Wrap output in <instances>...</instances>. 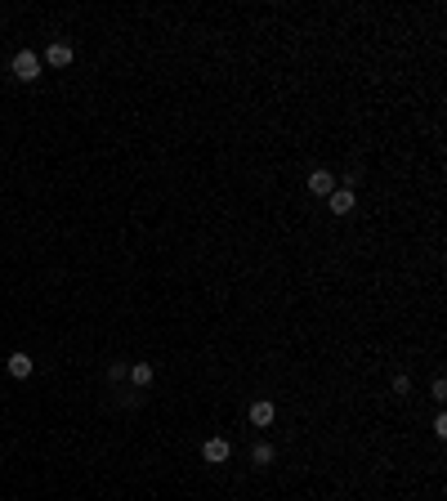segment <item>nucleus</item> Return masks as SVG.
<instances>
[{
    "label": "nucleus",
    "instance_id": "f257e3e1",
    "mask_svg": "<svg viewBox=\"0 0 447 501\" xmlns=\"http://www.w3.org/2000/svg\"><path fill=\"white\" fill-rule=\"evenodd\" d=\"M9 72H14L18 81H36V77H41V54L18 50V54H14V63H9Z\"/></svg>",
    "mask_w": 447,
    "mask_h": 501
},
{
    "label": "nucleus",
    "instance_id": "f03ea898",
    "mask_svg": "<svg viewBox=\"0 0 447 501\" xmlns=\"http://www.w3.org/2000/svg\"><path fill=\"white\" fill-rule=\"evenodd\" d=\"M72 59H76V50L68 41H50V50H45L41 63H50V68H72Z\"/></svg>",
    "mask_w": 447,
    "mask_h": 501
},
{
    "label": "nucleus",
    "instance_id": "7ed1b4c3",
    "mask_svg": "<svg viewBox=\"0 0 447 501\" xmlns=\"http://www.w3.org/2000/svg\"><path fill=\"white\" fill-rule=\"evenodd\" d=\"M309 193L313 197H331L336 193V175H331V170H313L309 175Z\"/></svg>",
    "mask_w": 447,
    "mask_h": 501
},
{
    "label": "nucleus",
    "instance_id": "20e7f679",
    "mask_svg": "<svg viewBox=\"0 0 447 501\" xmlns=\"http://www.w3.org/2000/svg\"><path fill=\"white\" fill-rule=\"evenodd\" d=\"M331 215H354V188H336V193L327 197Z\"/></svg>",
    "mask_w": 447,
    "mask_h": 501
},
{
    "label": "nucleus",
    "instance_id": "39448f33",
    "mask_svg": "<svg viewBox=\"0 0 447 501\" xmlns=\"http://www.w3.org/2000/svg\"><path fill=\"white\" fill-rule=\"evenodd\" d=\"M126 381L135 385V390H144V385H152V363H130V367H126Z\"/></svg>",
    "mask_w": 447,
    "mask_h": 501
},
{
    "label": "nucleus",
    "instance_id": "423d86ee",
    "mask_svg": "<svg viewBox=\"0 0 447 501\" xmlns=\"http://www.w3.org/2000/svg\"><path fill=\"white\" fill-rule=\"evenodd\" d=\"M228 452H233V448H228V439H206V443H202V457L215 461V466H220V461H228Z\"/></svg>",
    "mask_w": 447,
    "mask_h": 501
},
{
    "label": "nucleus",
    "instance_id": "0eeeda50",
    "mask_svg": "<svg viewBox=\"0 0 447 501\" xmlns=\"http://www.w3.org/2000/svg\"><path fill=\"white\" fill-rule=\"evenodd\" d=\"M273 417H278V408H273L269 399H264V403H255V408H251V425H260V430H264V425H273Z\"/></svg>",
    "mask_w": 447,
    "mask_h": 501
},
{
    "label": "nucleus",
    "instance_id": "6e6552de",
    "mask_svg": "<svg viewBox=\"0 0 447 501\" xmlns=\"http://www.w3.org/2000/svg\"><path fill=\"white\" fill-rule=\"evenodd\" d=\"M9 376H14V381H27V376H32V358L27 354H9Z\"/></svg>",
    "mask_w": 447,
    "mask_h": 501
},
{
    "label": "nucleus",
    "instance_id": "1a4fd4ad",
    "mask_svg": "<svg viewBox=\"0 0 447 501\" xmlns=\"http://www.w3.org/2000/svg\"><path fill=\"white\" fill-rule=\"evenodd\" d=\"M273 457H278V452H273L269 443H255V448H251V461H255V466H269Z\"/></svg>",
    "mask_w": 447,
    "mask_h": 501
},
{
    "label": "nucleus",
    "instance_id": "9d476101",
    "mask_svg": "<svg viewBox=\"0 0 447 501\" xmlns=\"http://www.w3.org/2000/svg\"><path fill=\"white\" fill-rule=\"evenodd\" d=\"M126 367H130V363H112V367H108V381H126Z\"/></svg>",
    "mask_w": 447,
    "mask_h": 501
},
{
    "label": "nucleus",
    "instance_id": "9b49d317",
    "mask_svg": "<svg viewBox=\"0 0 447 501\" xmlns=\"http://www.w3.org/2000/svg\"><path fill=\"white\" fill-rule=\"evenodd\" d=\"M430 394H434V399H439V403L447 399V381H443V376H439V381H434V385H430Z\"/></svg>",
    "mask_w": 447,
    "mask_h": 501
}]
</instances>
